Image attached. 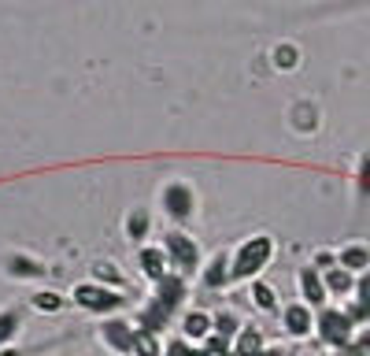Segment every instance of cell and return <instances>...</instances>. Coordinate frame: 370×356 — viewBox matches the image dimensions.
I'll return each instance as SVG.
<instances>
[{
	"label": "cell",
	"instance_id": "cell-1",
	"mask_svg": "<svg viewBox=\"0 0 370 356\" xmlns=\"http://www.w3.org/2000/svg\"><path fill=\"white\" fill-rule=\"evenodd\" d=\"M270 253H274V241H270V237H252V241H245V249L237 253V260H234V267H230V278L256 275L259 267L270 260Z\"/></svg>",
	"mask_w": 370,
	"mask_h": 356
},
{
	"label": "cell",
	"instance_id": "cell-2",
	"mask_svg": "<svg viewBox=\"0 0 370 356\" xmlns=\"http://www.w3.org/2000/svg\"><path fill=\"white\" fill-rule=\"evenodd\" d=\"M319 330L330 345H337V349L352 341V319H348V312H322Z\"/></svg>",
	"mask_w": 370,
	"mask_h": 356
},
{
	"label": "cell",
	"instance_id": "cell-3",
	"mask_svg": "<svg viewBox=\"0 0 370 356\" xmlns=\"http://www.w3.org/2000/svg\"><path fill=\"white\" fill-rule=\"evenodd\" d=\"M74 300L89 312H112V308L123 305V297L112 294V289H100V286H78L74 289Z\"/></svg>",
	"mask_w": 370,
	"mask_h": 356
},
{
	"label": "cell",
	"instance_id": "cell-4",
	"mask_svg": "<svg viewBox=\"0 0 370 356\" xmlns=\"http://www.w3.org/2000/svg\"><path fill=\"white\" fill-rule=\"evenodd\" d=\"M167 249H170L174 264H178L185 275H189V271H197L200 253H197V245H193V237H185V234H170V237H167Z\"/></svg>",
	"mask_w": 370,
	"mask_h": 356
},
{
	"label": "cell",
	"instance_id": "cell-5",
	"mask_svg": "<svg viewBox=\"0 0 370 356\" xmlns=\"http://www.w3.org/2000/svg\"><path fill=\"white\" fill-rule=\"evenodd\" d=\"M163 208H167V215H174V219H182V215L193 212V193L182 186V182H174V186L163 189Z\"/></svg>",
	"mask_w": 370,
	"mask_h": 356
},
{
	"label": "cell",
	"instance_id": "cell-6",
	"mask_svg": "<svg viewBox=\"0 0 370 356\" xmlns=\"http://www.w3.org/2000/svg\"><path fill=\"white\" fill-rule=\"evenodd\" d=\"M134 338H137V330H130L126 323H118V319L104 323V341L112 345V349H118V353H130V349H134Z\"/></svg>",
	"mask_w": 370,
	"mask_h": 356
},
{
	"label": "cell",
	"instance_id": "cell-7",
	"mask_svg": "<svg viewBox=\"0 0 370 356\" xmlns=\"http://www.w3.org/2000/svg\"><path fill=\"white\" fill-rule=\"evenodd\" d=\"M156 286H159V297L156 300H159L163 308H174L185 297V278H178V275H163Z\"/></svg>",
	"mask_w": 370,
	"mask_h": 356
},
{
	"label": "cell",
	"instance_id": "cell-8",
	"mask_svg": "<svg viewBox=\"0 0 370 356\" xmlns=\"http://www.w3.org/2000/svg\"><path fill=\"white\" fill-rule=\"evenodd\" d=\"M300 289H303V297H308L311 305H322L326 300V286H322L319 271H300Z\"/></svg>",
	"mask_w": 370,
	"mask_h": 356
},
{
	"label": "cell",
	"instance_id": "cell-9",
	"mask_svg": "<svg viewBox=\"0 0 370 356\" xmlns=\"http://www.w3.org/2000/svg\"><path fill=\"white\" fill-rule=\"evenodd\" d=\"M8 275L34 278V275H45V267H41L37 260H30V256H8Z\"/></svg>",
	"mask_w": 370,
	"mask_h": 356
},
{
	"label": "cell",
	"instance_id": "cell-10",
	"mask_svg": "<svg viewBox=\"0 0 370 356\" xmlns=\"http://www.w3.org/2000/svg\"><path fill=\"white\" fill-rule=\"evenodd\" d=\"M141 267H145L148 278H156V282H159V278L167 275V256L156 253V249H145V253H141Z\"/></svg>",
	"mask_w": 370,
	"mask_h": 356
},
{
	"label": "cell",
	"instance_id": "cell-11",
	"mask_svg": "<svg viewBox=\"0 0 370 356\" xmlns=\"http://www.w3.org/2000/svg\"><path fill=\"white\" fill-rule=\"evenodd\" d=\"M285 327H289V334H308L311 330V312L303 305H292L285 312Z\"/></svg>",
	"mask_w": 370,
	"mask_h": 356
},
{
	"label": "cell",
	"instance_id": "cell-12",
	"mask_svg": "<svg viewBox=\"0 0 370 356\" xmlns=\"http://www.w3.org/2000/svg\"><path fill=\"white\" fill-rule=\"evenodd\" d=\"M348 319H370V275H363L359 278V305L348 312Z\"/></svg>",
	"mask_w": 370,
	"mask_h": 356
},
{
	"label": "cell",
	"instance_id": "cell-13",
	"mask_svg": "<svg viewBox=\"0 0 370 356\" xmlns=\"http://www.w3.org/2000/svg\"><path fill=\"white\" fill-rule=\"evenodd\" d=\"M341 264H344V267H352V271H363V267L370 264V253L363 249V245H352V249H344V253H341Z\"/></svg>",
	"mask_w": 370,
	"mask_h": 356
},
{
	"label": "cell",
	"instance_id": "cell-14",
	"mask_svg": "<svg viewBox=\"0 0 370 356\" xmlns=\"http://www.w3.org/2000/svg\"><path fill=\"white\" fill-rule=\"evenodd\" d=\"M208 330H211V319L204 316V312H193V316L185 319V334H189V338H204Z\"/></svg>",
	"mask_w": 370,
	"mask_h": 356
},
{
	"label": "cell",
	"instance_id": "cell-15",
	"mask_svg": "<svg viewBox=\"0 0 370 356\" xmlns=\"http://www.w3.org/2000/svg\"><path fill=\"white\" fill-rule=\"evenodd\" d=\"M234 356H259V330H245L241 338H237Z\"/></svg>",
	"mask_w": 370,
	"mask_h": 356
},
{
	"label": "cell",
	"instance_id": "cell-16",
	"mask_svg": "<svg viewBox=\"0 0 370 356\" xmlns=\"http://www.w3.org/2000/svg\"><path fill=\"white\" fill-rule=\"evenodd\" d=\"M134 349H137L141 356H159L156 334H152V330H137V338H134Z\"/></svg>",
	"mask_w": 370,
	"mask_h": 356
},
{
	"label": "cell",
	"instance_id": "cell-17",
	"mask_svg": "<svg viewBox=\"0 0 370 356\" xmlns=\"http://www.w3.org/2000/svg\"><path fill=\"white\" fill-rule=\"evenodd\" d=\"M348 286H352V278L344 271H326V289H333V294H348Z\"/></svg>",
	"mask_w": 370,
	"mask_h": 356
},
{
	"label": "cell",
	"instance_id": "cell-18",
	"mask_svg": "<svg viewBox=\"0 0 370 356\" xmlns=\"http://www.w3.org/2000/svg\"><path fill=\"white\" fill-rule=\"evenodd\" d=\"M252 297H256V305H259V308H274V300H278V297H274V289H270L267 282H256V286H252Z\"/></svg>",
	"mask_w": 370,
	"mask_h": 356
},
{
	"label": "cell",
	"instance_id": "cell-19",
	"mask_svg": "<svg viewBox=\"0 0 370 356\" xmlns=\"http://www.w3.org/2000/svg\"><path fill=\"white\" fill-rule=\"evenodd\" d=\"M15 327H19V316H15V312H0V345L12 338Z\"/></svg>",
	"mask_w": 370,
	"mask_h": 356
},
{
	"label": "cell",
	"instance_id": "cell-20",
	"mask_svg": "<svg viewBox=\"0 0 370 356\" xmlns=\"http://www.w3.org/2000/svg\"><path fill=\"white\" fill-rule=\"evenodd\" d=\"M34 308H41V312H60V308H63V297H60V294H37V297H34Z\"/></svg>",
	"mask_w": 370,
	"mask_h": 356
},
{
	"label": "cell",
	"instance_id": "cell-21",
	"mask_svg": "<svg viewBox=\"0 0 370 356\" xmlns=\"http://www.w3.org/2000/svg\"><path fill=\"white\" fill-rule=\"evenodd\" d=\"M204 278H208V286H222L226 278H230V271H226V260H215V264L208 267V275H204Z\"/></svg>",
	"mask_w": 370,
	"mask_h": 356
},
{
	"label": "cell",
	"instance_id": "cell-22",
	"mask_svg": "<svg viewBox=\"0 0 370 356\" xmlns=\"http://www.w3.org/2000/svg\"><path fill=\"white\" fill-rule=\"evenodd\" d=\"M145 234H148V215L145 212H134V215H130V237H137V241H141Z\"/></svg>",
	"mask_w": 370,
	"mask_h": 356
},
{
	"label": "cell",
	"instance_id": "cell-23",
	"mask_svg": "<svg viewBox=\"0 0 370 356\" xmlns=\"http://www.w3.org/2000/svg\"><path fill=\"white\" fill-rule=\"evenodd\" d=\"M359 189L370 193V153L363 156V164H359Z\"/></svg>",
	"mask_w": 370,
	"mask_h": 356
},
{
	"label": "cell",
	"instance_id": "cell-24",
	"mask_svg": "<svg viewBox=\"0 0 370 356\" xmlns=\"http://www.w3.org/2000/svg\"><path fill=\"white\" fill-rule=\"evenodd\" d=\"M215 327H219L222 338H230V334L237 330V319H234V316H219V319H215Z\"/></svg>",
	"mask_w": 370,
	"mask_h": 356
},
{
	"label": "cell",
	"instance_id": "cell-25",
	"mask_svg": "<svg viewBox=\"0 0 370 356\" xmlns=\"http://www.w3.org/2000/svg\"><path fill=\"white\" fill-rule=\"evenodd\" d=\"M292 60H297L292 49H278V67H292Z\"/></svg>",
	"mask_w": 370,
	"mask_h": 356
},
{
	"label": "cell",
	"instance_id": "cell-26",
	"mask_svg": "<svg viewBox=\"0 0 370 356\" xmlns=\"http://www.w3.org/2000/svg\"><path fill=\"white\" fill-rule=\"evenodd\" d=\"M96 275H100V278H107V282H123V278L115 275V267H107V264H100V267H96Z\"/></svg>",
	"mask_w": 370,
	"mask_h": 356
},
{
	"label": "cell",
	"instance_id": "cell-27",
	"mask_svg": "<svg viewBox=\"0 0 370 356\" xmlns=\"http://www.w3.org/2000/svg\"><path fill=\"white\" fill-rule=\"evenodd\" d=\"M167 356H200V353L185 349V345H170V353H167Z\"/></svg>",
	"mask_w": 370,
	"mask_h": 356
},
{
	"label": "cell",
	"instance_id": "cell-28",
	"mask_svg": "<svg viewBox=\"0 0 370 356\" xmlns=\"http://www.w3.org/2000/svg\"><path fill=\"white\" fill-rule=\"evenodd\" d=\"M359 349H370V330L363 334V338H359Z\"/></svg>",
	"mask_w": 370,
	"mask_h": 356
},
{
	"label": "cell",
	"instance_id": "cell-29",
	"mask_svg": "<svg viewBox=\"0 0 370 356\" xmlns=\"http://www.w3.org/2000/svg\"><path fill=\"white\" fill-rule=\"evenodd\" d=\"M0 356H15V353H12V349H4V353H0Z\"/></svg>",
	"mask_w": 370,
	"mask_h": 356
},
{
	"label": "cell",
	"instance_id": "cell-30",
	"mask_svg": "<svg viewBox=\"0 0 370 356\" xmlns=\"http://www.w3.org/2000/svg\"><path fill=\"white\" fill-rule=\"evenodd\" d=\"M259 356H278V353H259Z\"/></svg>",
	"mask_w": 370,
	"mask_h": 356
}]
</instances>
